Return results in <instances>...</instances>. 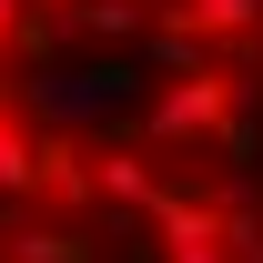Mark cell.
Segmentation results:
<instances>
[{
	"label": "cell",
	"instance_id": "cell-1",
	"mask_svg": "<svg viewBox=\"0 0 263 263\" xmlns=\"http://www.w3.org/2000/svg\"><path fill=\"white\" fill-rule=\"evenodd\" d=\"M0 263H263V0H0Z\"/></svg>",
	"mask_w": 263,
	"mask_h": 263
}]
</instances>
